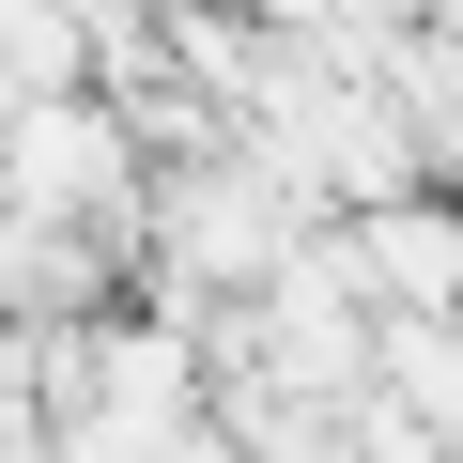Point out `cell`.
Segmentation results:
<instances>
[{
	"instance_id": "obj_1",
	"label": "cell",
	"mask_w": 463,
	"mask_h": 463,
	"mask_svg": "<svg viewBox=\"0 0 463 463\" xmlns=\"http://www.w3.org/2000/svg\"><path fill=\"white\" fill-rule=\"evenodd\" d=\"M139 170H155V139H139V109L109 78H47V93L0 109V201L16 216H62V232H109L124 248Z\"/></svg>"
},
{
	"instance_id": "obj_2",
	"label": "cell",
	"mask_w": 463,
	"mask_h": 463,
	"mask_svg": "<svg viewBox=\"0 0 463 463\" xmlns=\"http://www.w3.org/2000/svg\"><path fill=\"white\" fill-rule=\"evenodd\" d=\"M371 386L463 448V309H371Z\"/></svg>"
}]
</instances>
